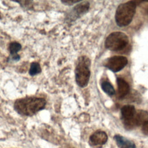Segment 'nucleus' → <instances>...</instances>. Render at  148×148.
<instances>
[{
  "label": "nucleus",
  "instance_id": "1",
  "mask_svg": "<svg viewBox=\"0 0 148 148\" xmlns=\"http://www.w3.org/2000/svg\"><path fill=\"white\" fill-rule=\"evenodd\" d=\"M46 104L43 98L29 97L16 100L14 104L16 111L23 116H32L43 109Z\"/></svg>",
  "mask_w": 148,
  "mask_h": 148
},
{
  "label": "nucleus",
  "instance_id": "13",
  "mask_svg": "<svg viewBox=\"0 0 148 148\" xmlns=\"http://www.w3.org/2000/svg\"><path fill=\"white\" fill-rule=\"evenodd\" d=\"M101 87L103 91L109 95H113L115 93V90L113 86L108 82H103L101 83Z\"/></svg>",
  "mask_w": 148,
  "mask_h": 148
},
{
  "label": "nucleus",
  "instance_id": "15",
  "mask_svg": "<svg viewBox=\"0 0 148 148\" xmlns=\"http://www.w3.org/2000/svg\"><path fill=\"white\" fill-rule=\"evenodd\" d=\"M79 2V1H62V2L63 3H65V4H68L69 5H72L75 3H76Z\"/></svg>",
  "mask_w": 148,
  "mask_h": 148
},
{
  "label": "nucleus",
  "instance_id": "16",
  "mask_svg": "<svg viewBox=\"0 0 148 148\" xmlns=\"http://www.w3.org/2000/svg\"><path fill=\"white\" fill-rule=\"evenodd\" d=\"M0 18H1V13H0Z\"/></svg>",
  "mask_w": 148,
  "mask_h": 148
},
{
  "label": "nucleus",
  "instance_id": "7",
  "mask_svg": "<svg viewBox=\"0 0 148 148\" xmlns=\"http://www.w3.org/2000/svg\"><path fill=\"white\" fill-rule=\"evenodd\" d=\"M121 116L124 120V124L128 127H134L132 121L136 113L135 109L132 105H125L121 109Z\"/></svg>",
  "mask_w": 148,
  "mask_h": 148
},
{
  "label": "nucleus",
  "instance_id": "12",
  "mask_svg": "<svg viewBox=\"0 0 148 148\" xmlns=\"http://www.w3.org/2000/svg\"><path fill=\"white\" fill-rule=\"evenodd\" d=\"M114 139L120 148H136L135 145L132 142L120 135H115Z\"/></svg>",
  "mask_w": 148,
  "mask_h": 148
},
{
  "label": "nucleus",
  "instance_id": "5",
  "mask_svg": "<svg viewBox=\"0 0 148 148\" xmlns=\"http://www.w3.org/2000/svg\"><path fill=\"white\" fill-rule=\"evenodd\" d=\"M128 63V60L124 56H113L109 58L105 66L114 72H117L124 68Z\"/></svg>",
  "mask_w": 148,
  "mask_h": 148
},
{
  "label": "nucleus",
  "instance_id": "4",
  "mask_svg": "<svg viewBox=\"0 0 148 148\" xmlns=\"http://www.w3.org/2000/svg\"><path fill=\"white\" fill-rule=\"evenodd\" d=\"M128 42V38L124 33L113 32L106 39L105 46L111 51H119L125 48Z\"/></svg>",
  "mask_w": 148,
  "mask_h": 148
},
{
  "label": "nucleus",
  "instance_id": "14",
  "mask_svg": "<svg viewBox=\"0 0 148 148\" xmlns=\"http://www.w3.org/2000/svg\"><path fill=\"white\" fill-rule=\"evenodd\" d=\"M41 72V68L40 65L38 62H34L31 64L30 69L29 71V73L31 76H34Z\"/></svg>",
  "mask_w": 148,
  "mask_h": 148
},
{
  "label": "nucleus",
  "instance_id": "11",
  "mask_svg": "<svg viewBox=\"0 0 148 148\" xmlns=\"http://www.w3.org/2000/svg\"><path fill=\"white\" fill-rule=\"evenodd\" d=\"M21 49V45L17 42H11L9 45V51L10 54V60L13 61H18L20 58V56L17 54L18 51Z\"/></svg>",
  "mask_w": 148,
  "mask_h": 148
},
{
  "label": "nucleus",
  "instance_id": "8",
  "mask_svg": "<svg viewBox=\"0 0 148 148\" xmlns=\"http://www.w3.org/2000/svg\"><path fill=\"white\" fill-rule=\"evenodd\" d=\"M133 125H145L148 123V112L145 110H138L136 112L132 121Z\"/></svg>",
  "mask_w": 148,
  "mask_h": 148
},
{
  "label": "nucleus",
  "instance_id": "6",
  "mask_svg": "<svg viewBox=\"0 0 148 148\" xmlns=\"http://www.w3.org/2000/svg\"><path fill=\"white\" fill-rule=\"evenodd\" d=\"M90 4L88 2H83L75 6L68 14L67 20L73 21L86 13L89 9Z\"/></svg>",
  "mask_w": 148,
  "mask_h": 148
},
{
  "label": "nucleus",
  "instance_id": "2",
  "mask_svg": "<svg viewBox=\"0 0 148 148\" xmlns=\"http://www.w3.org/2000/svg\"><path fill=\"white\" fill-rule=\"evenodd\" d=\"M136 4L135 1H131L120 4L117 8L115 20L120 27L128 25L132 20L135 13Z\"/></svg>",
  "mask_w": 148,
  "mask_h": 148
},
{
  "label": "nucleus",
  "instance_id": "10",
  "mask_svg": "<svg viewBox=\"0 0 148 148\" xmlns=\"http://www.w3.org/2000/svg\"><path fill=\"white\" fill-rule=\"evenodd\" d=\"M117 83L118 86V92L119 97L123 98L129 92V85L125 80L121 77L117 78Z\"/></svg>",
  "mask_w": 148,
  "mask_h": 148
},
{
  "label": "nucleus",
  "instance_id": "3",
  "mask_svg": "<svg viewBox=\"0 0 148 148\" xmlns=\"http://www.w3.org/2000/svg\"><path fill=\"white\" fill-rule=\"evenodd\" d=\"M90 60L85 56L80 57L75 69V79L77 84L80 87H86L90 76Z\"/></svg>",
  "mask_w": 148,
  "mask_h": 148
},
{
  "label": "nucleus",
  "instance_id": "9",
  "mask_svg": "<svg viewBox=\"0 0 148 148\" xmlns=\"http://www.w3.org/2000/svg\"><path fill=\"white\" fill-rule=\"evenodd\" d=\"M108 136L103 131H97L90 136V141L95 145H103L106 142Z\"/></svg>",
  "mask_w": 148,
  "mask_h": 148
}]
</instances>
